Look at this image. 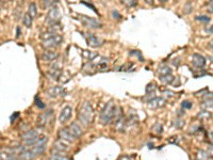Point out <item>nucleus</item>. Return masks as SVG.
<instances>
[{
  "label": "nucleus",
  "instance_id": "nucleus-31",
  "mask_svg": "<svg viewBox=\"0 0 213 160\" xmlns=\"http://www.w3.org/2000/svg\"><path fill=\"white\" fill-rule=\"evenodd\" d=\"M208 158V153L205 151H201L198 153V156H197V160H205Z\"/></svg>",
  "mask_w": 213,
  "mask_h": 160
},
{
  "label": "nucleus",
  "instance_id": "nucleus-21",
  "mask_svg": "<svg viewBox=\"0 0 213 160\" xmlns=\"http://www.w3.org/2000/svg\"><path fill=\"white\" fill-rule=\"evenodd\" d=\"M158 73L160 74V76H166V75H171L172 71L169 66L164 65V66H161L160 68L158 70Z\"/></svg>",
  "mask_w": 213,
  "mask_h": 160
},
{
  "label": "nucleus",
  "instance_id": "nucleus-32",
  "mask_svg": "<svg viewBox=\"0 0 213 160\" xmlns=\"http://www.w3.org/2000/svg\"><path fill=\"white\" fill-rule=\"evenodd\" d=\"M196 19L199 21H204V23H209L210 21V17L206 16V15H201V16H196Z\"/></svg>",
  "mask_w": 213,
  "mask_h": 160
},
{
  "label": "nucleus",
  "instance_id": "nucleus-41",
  "mask_svg": "<svg viewBox=\"0 0 213 160\" xmlns=\"http://www.w3.org/2000/svg\"><path fill=\"white\" fill-rule=\"evenodd\" d=\"M209 139H210V141H211V143L213 144V131H211V133H209Z\"/></svg>",
  "mask_w": 213,
  "mask_h": 160
},
{
  "label": "nucleus",
  "instance_id": "nucleus-37",
  "mask_svg": "<svg viewBox=\"0 0 213 160\" xmlns=\"http://www.w3.org/2000/svg\"><path fill=\"white\" fill-rule=\"evenodd\" d=\"M207 6H208V11H209V12H211V13H213V1L208 2Z\"/></svg>",
  "mask_w": 213,
  "mask_h": 160
},
{
  "label": "nucleus",
  "instance_id": "nucleus-11",
  "mask_svg": "<svg viewBox=\"0 0 213 160\" xmlns=\"http://www.w3.org/2000/svg\"><path fill=\"white\" fill-rule=\"evenodd\" d=\"M72 111L73 110L69 106H66V107H64L63 109H62L61 113H60V115H59V121L61 124H64V123H66L69 120L70 116H72Z\"/></svg>",
  "mask_w": 213,
  "mask_h": 160
},
{
  "label": "nucleus",
  "instance_id": "nucleus-16",
  "mask_svg": "<svg viewBox=\"0 0 213 160\" xmlns=\"http://www.w3.org/2000/svg\"><path fill=\"white\" fill-rule=\"evenodd\" d=\"M67 128H68V130L70 131V133H72L76 139H78V138L82 135V129H81V127L79 126L77 123H72Z\"/></svg>",
  "mask_w": 213,
  "mask_h": 160
},
{
  "label": "nucleus",
  "instance_id": "nucleus-2",
  "mask_svg": "<svg viewBox=\"0 0 213 160\" xmlns=\"http://www.w3.org/2000/svg\"><path fill=\"white\" fill-rule=\"evenodd\" d=\"M78 118L83 125H89L93 122L94 110L89 101H84L81 104L78 112Z\"/></svg>",
  "mask_w": 213,
  "mask_h": 160
},
{
  "label": "nucleus",
  "instance_id": "nucleus-19",
  "mask_svg": "<svg viewBox=\"0 0 213 160\" xmlns=\"http://www.w3.org/2000/svg\"><path fill=\"white\" fill-rule=\"evenodd\" d=\"M156 90H157L156 83H154V82H150V83L147 84V86H146V95L156 94Z\"/></svg>",
  "mask_w": 213,
  "mask_h": 160
},
{
  "label": "nucleus",
  "instance_id": "nucleus-1",
  "mask_svg": "<svg viewBox=\"0 0 213 160\" xmlns=\"http://www.w3.org/2000/svg\"><path fill=\"white\" fill-rule=\"evenodd\" d=\"M116 109L117 107L113 100L108 101L100 113V122L104 125H109L110 123H112V121L116 118V114H117Z\"/></svg>",
  "mask_w": 213,
  "mask_h": 160
},
{
  "label": "nucleus",
  "instance_id": "nucleus-17",
  "mask_svg": "<svg viewBox=\"0 0 213 160\" xmlns=\"http://www.w3.org/2000/svg\"><path fill=\"white\" fill-rule=\"evenodd\" d=\"M58 57H59L58 53L52 51V50H45L44 53H43V55H42L43 60H44V61H46V62L53 61V60H55Z\"/></svg>",
  "mask_w": 213,
  "mask_h": 160
},
{
  "label": "nucleus",
  "instance_id": "nucleus-9",
  "mask_svg": "<svg viewBox=\"0 0 213 160\" xmlns=\"http://www.w3.org/2000/svg\"><path fill=\"white\" fill-rule=\"evenodd\" d=\"M47 95L50 98H55L59 96H65V90L62 86H51L47 90Z\"/></svg>",
  "mask_w": 213,
  "mask_h": 160
},
{
  "label": "nucleus",
  "instance_id": "nucleus-22",
  "mask_svg": "<svg viewBox=\"0 0 213 160\" xmlns=\"http://www.w3.org/2000/svg\"><path fill=\"white\" fill-rule=\"evenodd\" d=\"M174 77L172 75H166V76H160V80L163 82L164 84H171L173 83L174 81Z\"/></svg>",
  "mask_w": 213,
  "mask_h": 160
},
{
  "label": "nucleus",
  "instance_id": "nucleus-24",
  "mask_svg": "<svg viewBox=\"0 0 213 160\" xmlns=\"http://www.w3.org/2000/svg\"><path fill=\"white\" fill-rule=\"evenodd\" d=\"M82 55H83V57H85L87 59H89L90 61H93L94 58L97 57V53H92V51H87V50H82Z\"/></svg>",
  "mask_w": 213,
  "mask_h": 160
},
{
  "label": "nucleus",
  "instance_id": "nucleus-13",
  "mask_svg": "<svg viewBox=\"0 0 213 160\" xmlns=\"http://www.w3.org/2000/svg\"><path fill=\"white\" fill-rule=\"evenodd\" d=\"M166 104H167V99H165L164 97H154V99L148 101L147 105L150 108H161L166 105Z\"/></svg>",
  "mask_w": 213,
  "mask_h": 160
},
{
  "label": "nucleus",
  "instance_id": "nucleus-7",
  "mask_svg": "<svg viewBox=\"0 0 213 160\" xmlns=\"http://www.w3.org/2000/svg\"><path fill=\"white\" fill-rule=\"evenodd\" d=\"M51 116H52V110L51 109L48 110V111H46V112H44V113L40 114V116L37 118V122H36L37 126L41 127V128H44V127L50 122Z\"/></svg>",
  "mask_w": 213,
  "mask_h": 160
},
{
  "label": "nucleus",
  "instance_id": "nucleus-42",
  "mask_svg": "<svg viewBox=\"0 0 213 160\" xmlns=\"http://www.w3.org/2000/svg\"><path fill=\"white\" fill-rule=\"evenodd\" d=\"M207 31L210 32V33H213V26H212V27H210L209 29H207Z\"/></svg>",
  "mask_w": 213,
  "mask_h": 160
},
{
  "label": "nucleus",
  "instance_id": "nucleus-14",
  "mask_svg": "<svg viewBox=\"0 0 213 160\" xmlns=\"http://www.w3.org/2000/svg\"><path fill=\"white\" fill-rule=\"evenodd\" d=\"M69 150V146H68L67 143H65V141L63 140H58L53 143V150L52 151H55V152H59V153H64V152H67Z\"/></svg>",
  "mask_w": 213,
  "mask_h": 160
},
{
  "label": "nucleus",
  "instance_id": "nucleus-10",
  "mask_svg": "<svg viewBox=\"0 0 213 160\" xmlns=\"http://www.w3.org/2000/svg\"><path fill=\"white\" fill-rule=\"evenodd\" d=\"M59 138L63 141H66V142H73L76 140V138L70 133V131L68 130L67 127L65 128H61L59 130Z\"/></svg>",
  "mask_w": 213,
  "mask_h": 160
},
{
  "label": "nucleus",
  "instance_id": "nucleus-38",
  "mask_svg": "<svg viewBox=\"0 0 213 160\" xmlns=\"http://www.w3.org/2000/svg\"><path fill=\"white\" fill-rule=\"evenodd\" d=\"M18 116H19V112H15V113L13 114L12 116H11V121H12V122H14V121L16 120Z\"/></svg>",
  "mask_w": 213,
  "mask_h": 160
},
{
  "label": "nucleus",
  "instance_id": "nucleus-27",
  "mask_svg": "<svg viewBox=\"0 0 213 160\" xmlns=\"http://www.w3.org/2000/svg\"><path fill=\"white\" fill-rule=\"evenodd\" d=\"M130 56H135V57L139 58L140 61L144 62V58H143V56H142L141 51H139V50H131L130 51Z\"/></svg>",
  "mask_w": 213,
  "mask_h": 160
},
{
  "label": "nucleus",
  "instance_id": "nucleus-5",
  "mask_svg": "<svg viewBox=\"0 0 213 160\" xmlns=\"http://www.w3.org/2000/svg\"><path fill=\"white\" fill-rule=\"evenodd\" d=\"M47 142H48V138L45 137V136H42V137L38 139V141L36 142L30 150H31L35 155H41L45 151V148H46Z\"/></svg>",
  "mask_w": 213,
  "mask_h": 160
},
{
  "label": "nucleus",
  "instance_id": "nucleus-12",
  "mask_svg": "<svg viewBox=\"0 0 213 160\" xmlns=\"http://www.w3.org/2000/svg\"><path fill=\"white\" fill-rule=\"evenodd\" d=\"M192 63L195 67L203 68L206 65V59L199 53H193L192 56Z\"/></svg>",
  "mask_w": 213,
  "mask_h": 160
},
{
  "label": "nucleus",
  "instance_id": "nucleus-35",
  "mask_svg": "<svg viewBox=\"0 0 213 160\" xmlns=\"http://www.w3.org/2000/svg\"><path fill=\"white\" fill-rule=\"evenodd\" d=\"M184 125V122L183 121H181V120H177L176 121V124H175V126L177 127V128H181L182 126Z\"/></svg>",
  "mask_w": 213,
  "mask_h": 160
},
{
  "label": "nucleus",
  "instance_id": "nucleus-34",
  "mask_svg": "<svg viewBox=\"0 0 213 160\" xmlns=\"http://www.w3.org/2000/svg\"><path fill=\"white\" fill-rule=\"evenodd\" d=\"M112 16H113V17H116L117 19H120V18H122V15H120L119 13H118L116 10H113V11H112Z\"/></svg>",
  "mask_w": 213,
  "mask_h": 160
},
{
  "label": "nucleus",
  "instance_id": "nucleus-33",
  "mask_svg": "<svg viewBox=\"0 0 213 160\" xmlns=\"http://www.w3.org/2000/svg\"><path fill=\"white\" fill-rule=\"evenodd\" d=\"M122 3L128 6H134V5H137V2L135 1V0H132V1H131V0H126V1H122Z\"/></svg>",
  "mask_w": 213,
  "mask_h": 160
},
{
  "label": "nucleus",
  "instance_id": "nucleus-25",
  "mask_svg": "<svg viewBox=\"0 0 213 160\" xmlns=\"http://www.w3.org/2000/svg\"><path fill=\"white\" fill-rule=\"evenodd\" d=\"M197 118H201V121H206V120H208V118H211V113L208 111H201L198 114H197Z\"/></svg>",
  "mask_w": 213,
  "mask_h": 160
},
{
  "label": "nucleus",
  "instance_id": "nucleus-4",
  "mask_svg": "<svg viewBox=\"0 0 213 160\" xmlns=\"http://www.w3.org/2000/svg\"><path fill=\"white\" fill-rule=\"evenodd\" d=\"M80 20L83 24V26H85L87 28L90 29H98V28H101L102 25L99 20L93 18V17H89L87 15H80Z\"/></svg>",
  "mask_w": 213,
  "mask_h": 160
},
{
  "label": "nucleus",
  "instance_id": "nucleus-3",
  "mask_svg": "<svg viewBox=\"0 0 213 160\" xmlns=\"http://www.w3.org/2000/svg\"><path fill=\"white\" fill-rule=\"evenodd\" d=\"M60 18H61L60 10L57 6H52V8H50V10L48 11V14H47V16H46V23L53 26L59 23Z\"/></svg>",
  "mask_w": 213,
  "mask_h": 160
},
{
  "label": "nucleus",
  "instance_id": "nucleus-40",
  "mask_svg": "<svg viewBox=\"0 0 213 160\" xmlns=\"http://www.w3.org/2000/svg\"><path fill=\"white\" fill-rule=\"evenodd\" d=\"M118 160H131L130 157H128V156H122Z\"/></svg>",
  "mask_w": 213,
  "mask_h": 160
},
{
  "label": "nucleus",
  "instance_id": "nucleus-8",
  "mask_svg": "<svg viewBox=\"0 0 213 160\" xmlns=\"http://www.w3.org/2000/svg\"><path fill=\"white\" fill-rule=\"evenodd\" d=\"M84 34H85L84 36H85V40H87V43L90 47H94V48H96V47H99L102 45V41L100 40V38H96L94 34L90 33V32L84 33Z\"/></svg>",
  "mask_w": 213,
  "mask_h": 160
},
{
  "label": "nucleus",
  "instance_id": "nucleus-15",
  "mask_svg": "<svg viewBox=\"0 0 213 160\" xmlns=\"http://www.w3.org/2000/svg\"><path fill=\"white\" fill-rule=\"evenodd\" d=\"M21 139L26 142V141H32V140H38L40 138H38L37 131L34 130V129H30V130L26 131L25 133L21 135Z\"/></svg>",
  "mask_w": 213,
  "mask_h": 160
},
{
  "label": "nucleus",
  "instance_id": "nucleus-23",
  "mask_svg": "<svg viewBox=\"0 0 213 160\" xmlns=\"http://www.w3.org/2000/svg\"><path fill=\"white\" fill-rule=\"evenodd\" d=\"M151 130H152V133H156V135H161V133H162V131H163V127H162V125H161L160 123H156V124L152 126Z\"/></svg>",
  "mask_w": 213,
  "mask_h": 160
},
{
  "label": "nucleus",
  "instance_id": "nucleus-26",
  "mask_svg": "<svg viewBox=\"0 0 213 160\" xmlns=\"http://www.w3.org/2000/svg\"><path fill=\"white\" fill-rule=\"evenodd\" d=\"M29 13L30 15H31L32 17H34V16H36V14H37V10H36V5H35V3H30V5H29Z\"/></svg>",
  "mask_w": 213,
  "mask_h": 160
},
{
  "label": "nucleus",
  "instance_id": "nucleus-28",
  "mask_svg": "<svg viewBox=\"0 0 213 160\" xmlns=\"http://www.w3.org/2000/svg\"><path fill=\"white\" fill-rule=\"evenodd\" d=\"M34 101H35V105L37 106L40 109H44V108H45V104L43 103L42 100H41V98L38 96H35V98H34Z\"/></svg>",
  "mask_w": 213,
  "mask_h": 160
},
{
  "label": "nucleus",
  "instance_id": "nucleus-36",
  "mask_svg": "<svg viewBox=\"0 0 213 160\" xmlns=\"http://www.w3.org/2000/svg\"><path fill=\"white\" fill-rule=\"evenodd\" d=\"M82 3H83V4H85V5H87V6H89V8H91L92 10H93L95 13H98V12H97V10H96V8H95V6H94L92 3H87V2H85V1H82Z\"/></svg>",
  "mask_w": 213,
  "mask_h": 160
},
{
  "label": "nucleus",
  "instance_id": "nucleus-30",
  "mask_svg": "<svg viewBox=\"0 0 213 160\" xmlns=\"http://www.w3.org/2000/svg\"><path fill=\"white\" fill-rule=\"evenodd\" d=\"M192 106H193V104L191 103V101H189V100H183L181 103V108L182 109H191L192 108Z\"/></svg>",
  "mask_w": 213,
  "mask_h": 160
},
{
  "label": "nucleus",
  "instance_id": "nucleus-18",
  "mask_svg": "<svg viewBox=\"0 0 213 160\" xmlns=\"http://www.w3.org/2000/svg\"><path fill=\"white\" fill-rule=\"evenodd\" d=\"M50 160H70V158L65 156L64 153H59V152L52 151V153H51V155H50Z\"/></svg>",
  "mask_w": 213,
  "mask_h": 160
},
{
  "label": "nucleus",
  "instance_id": "nucleus-6",
  "mask_svg": "<svg viewBox=\"0 0 213 160\" xmlns=\"http://www.w3.org/2000/svg\"><path fill=\"white\" fill-rule=\"evenodd\" d=\"M62 42H63V38H62V35L57 34V35L52 36V38H48V40L43 41V47H44V48H47V49L53 48V47H55V46H59Z\"/></svg>",
  "mask_w": 213,
  "mask_h": 160
},
{
  "label": "nucleus",
  "instance_id": "nucleus-39",
  "mask_svg": "<svg viewBox=\"0 0 213 160\" xmlns=\"http://www.w3.org/2000/svg\"><path fill=\"white\" fill-rule=\"evenodd\" d=\"M19 36H20V28L17 27V29H16V38H19Z\"/></svg>",
  "mask_w": 213,
  "mask_h": 160
},
{
  "label": "nucleus",
  "instance_id": "nucleus-29",
  "mask_svg": "<svg viewBox=\"0 0 213 160\" xmlns=\"http://www.w3.org/2000/svg\"><path fill=\"white\" fill-rule=\"evenodd\" d=\"M204 108H211L213 107V98H210V99H206L203 104H201Z\"/></svg>",
  "mask_w": 213,
  "mask_h": 160
},
{
  "label": "nucleus",
  "instance_id": "nucleus-20",
  "mask_svg": "<svg viewBox=\"0 0 213 160\" xmlns=\"http://www.w3.org/2000/svg\"><path fill=\"white\" fill-rule=\"evenodd\" d=\"M32 16L29 14V13H26L25 15H23V25L26 26V27H28V28H30L31 27V25H32Z\"/></svg>",
  "mask_w": 213,
  "mask_h": 160
}]
</instances>
